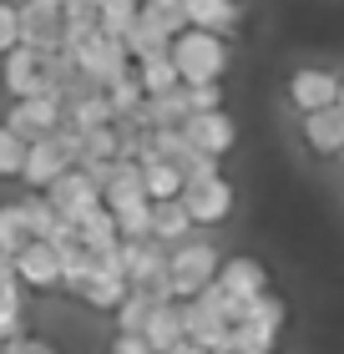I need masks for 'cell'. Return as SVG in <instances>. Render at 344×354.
<instances>
[{
	"label": "cell",
	"instance_id": "obj_7",
	"mask_svg": "<svg viewBox=\"0 0 344 354\" xmlns=\"http://www.w3.org/2000/svg\"><path fill=\"white\" fill-rule=\"evenodd\" d=\"M183 137H188L192 152L223 157V152L238 142V127H233V117L218 106V111H192V117H183Z\"/></svg>",
	"mask_w": 344,
	"mask_h": 354
},
{
	"label": "cell",
	"instance_id": "obj_5",
	"mask_svg": "<svg viewBox=\"0 0 344 354\" xmlns=\"http://www.w3.org/2000/svg\"><path fill=\"white\" fill-rule=\"evenodd\" d=\"M46 203H51L66 223H81L87 213H96V207H102V187H96L81 167H66L51 187H46Z\"/></svg>",
	"mask_w": 344,
	"mask_h": 354
},
{
	"label": "cell",
	"instance_id": "obj_15",
	"mask_svg": "<svg viewBox=\"0 0 344 354\" xmlns=\"http://www.w3.org/2000/svg\"><path fill=\"white\" fill-rule=\"evenodd\" d=\"M188 228H192V213L183 207V198H157L152 203V238L177 248V238H188Z\"/></svg>",
	"mask_w": 344,
	"mask_h": 354
},
{
	"label": "cell",
	"instance_id": "obj_14",
	"mask_svg": "<svg viewBox=\"0 0 344 354\" xmlns=\"http://www.w3.org/2000/svg\"><path fill=\"white\" fill-rule=\"evenodd\" d=\"M147 344H152L157 354H168V349H177L188 339V329H183V304L177 299H162L157 309H152V319H147Z\"/></svg>",
	"mask_w": 344,
	"mask_h": 354
},
{
	"label": "cell",
	"instance_id": "obj_38",
	"mask_svg": "<svg viewBox=\"0 0 344 354\" xmlns=\"http://www.w3.org/2000/svg\"><path fill=\"white\" fill-rule=\"evenodd\" d=\"M168 354H212V349H203L198 339H183V344H177V349H168Z\"/></svg>",
	"mask_w": 344,
	"mask_h": 354
},
{
	"label": "cell",
	"instance_id": "obj_34",
	"mask_svg": "<svg viewBox=\"0 0 344 354\" xmlns=\"http://www.w3.org/2000/svg\"><path fill=\"white\" fill-rule=\"evenodd\" d=\"M15 46H21V10L0 0V56L15 51Z\"/></svg>",
	"mask_w": 344,
	"mask_h": 354
},
{
	"label": "cell",
	"instance_id": "obj_35",
	"mask_svg": "<svg viewBox=\"0 0 344 354\" xmlns=\"http://www.w3.org/2000/svg\"><path fill=\"white\" fill-rule=\"evenodd\" d=\"M111 354H157V349L147 344V334H117V339H111Z\"/></svg>",
	"mask_w": 344,
	"mask_h": 354
},
{
	"label": "cell",
	"instance_id": "obj_36",
	"mask_svg": "<svg viewBox=\"0 0 344 354\" xmlns=\"http://www.w3.org/2000/svg\"><path fill=\"white\" fill-rule=\"evenodd\" d=\"M21 339V309H0V344Z\"/></svg>",
	"mask_w": 344,
	"mask_h": 354
},
{
	"label": "cell",
	"instance_id": "obj_33",
	"mask_svg": "<svg viewBox=\"0 0 344 354\" xmlns=\"http://www.w3.org/2000/svg\"><path fill=\"white\" fill-rule=\"evenodd\" d=\"M61 15H66V26H102V0H66Z\"/></svg>",
	"mask_w": 344,
	"mask_h": 354
},
{
	"label": "cell",
	"instance_id": "obj_16",
	"mask_svg": "<svg viewBox=\"0 0 344 354\" xmlns=\"http://www.w3.org/2000/svg\"><path fill=\"white\" fill-rule=\"evenodd\" d=\"M76 238H81V243H87L91 253H107V248H117V243H122L117 213H111V207L102 203V207H96V213H87V218L76 223Z\"/></svg>",
	"mask_w": 344,
	"mask_h": 354
},
{
	"label": "cell",
	"instance_id": "obj_26",
	"mask_svg": "<svg viewBox=\"0 0 344 354\" xmlns=\"http://www.w3.org/2000/svg\"><path fill=\"white\" fill-rule=\"evenodd\" d=\"M142 187H147V198H183V172H177L172 162H147L142 167Z\"/></svg>",
	"mask_w": 344,
	"mask_h": 354
},
{
	"label": "cell",
	"instance_id": "obj_28",
	"mask_svg": "<svg viewBox=\"0 0 344 354\" xmlns=\"http://www.w3.org/2000/svg\"><path fill=\"white\" fill-rule=\"evenodd\" d=\"M127 51H132L137 61H142V56H157V51H172V36H162L157 26H147L142 15H137V26L127 30Z\"/></svg>",
	"mask_w": 344,
	"mask_h": 354
},
{
	"label": "cell",
	"instance_id": "obj_8",
	"mask_svg": "<svg viewBox=\"0 0 344 354\" xmlns=\"http://www.w3.org/2000/svg\"><path fill=\"white\" fill-rule=\"evenodd\" d=\"M15 279L26 288H56L61 283V248L46 243V238H30V243L15 253Z\"/></svg>",
	"mask_w": 344,
	"mask_h": 354
},
{
	"label": "cell",
	"instance_id": "obj_4",
	"mask_svg": "<svg viewBox=\"0 0 344 354\" xmlns=\"http://www.w3.org/2000/svg\"><path fill=\"white\" fill-rule=\"evenodd\" d=\"M61 122H66V106H61L56 91H46V96H15V106L6 111V127H10V132H21L26 142L51 137Z\"/></svg>",
	"mask_w": 344,
	"mask_h": 354
},
{
	"label": "cell",
	"instance_id": "obj_19",
	"mask_svg": "<svg viewBox=\"0 0 344 354\" xmlns=\"http://www.w3.org/2000/svg\"><path fill=\"white\" fill-rule=\"evenodd\" d=\"M66 122L81 127V132H96V127H111V122H117V111H111L107 91L96 86V91H87V96H76V102H66Z\"/></svg>",
	"mask_w": 344,
	"mask_h": 354
},
{
	"label": "cell",
	"instance_id": "obj_40",
	"mask_svg": "<svg viewBox=\"0 0 344 354\" xmlns=\"http://www.w3.org/2000/svg\"><path fill=\"white\" fill-rule=\"evenodd\" d=\"M218 354H238V349H218Z\"/></svg>",
	"mask_w": 344,
	"mask_h": 354
},
{
	"label": "cell",
	"instance_id": "obj_20",
	"mask_svg": "<svg viewBox=\"0 0 344 354\" xmlns=\"http://www.w3.org/2000/svg\"><path fill=\"white\" fill-rule=\"evenodd\" d=\"M137 82H142V91H147V96L177 91V86H183V76H177V61H172V51L142 56V61H137Z\"/></svg>",
	"mask_w": 344,
	"mask_h": 354
},
{
	"label": "cell",
	"instance_id": "obj_39",
	"mask_svg": "<svg viewBox=\"0 0 344 354\" xmlns=\"http://www.w3.org/2000/svg\"><path fill=\"white\" fill-rule=\"evenodd\" d=\"M339 106H344V76H339Z\"/></svg>",
	"mask_w": 344,
	"mask_h": 354
},
{
	"label": "cell",
	"instance_id": "obj_25",
	"mask_svg": "<svg viewBox=\"0 0 344 354\" xmlns=\"http://www.w3.org/2000/svg\"><path fill=\"white\" fill-rule=\"evenodd\" d=\"M142 21L177 41V36L188 30V6H183V0H147V6H142Z\"/></svg>",
	"mask_w": 344,
	"mask_h": 354
},
{
	"label": "cell",
	"instance_id": "obj_30",
	"mask_svg": "<svg viewBox=\"0 0 344 354\" xmlns=\"http://www.w3.org/2000/svg\"><path fill=\"white\" fill-rule=\"evenodd\" d=\"M107 102H111V111H117V117H132V111L147 102V91H142V82H137V71H132V76H122V82H111V86H107Z\"/></svg>",
	"mask_w": 344,
	"mask_h": 354
},
{
	"label": "cell",
	"instance_id": "obj_17",
	"mask_svg": "<svg viewBox=\"0 0 344 354\" xmlns=\"http://www.w3.org/2000/svg\"><path fill=\"white\" fill-rule=\"evenodd\" d=\"M102 203L111 207V213H122V207H137V203H147V187H142V167L137 162H122L117 167V177L102 187Z\"/></svg>",
	"mask_w": 344,
	"mask_h": 354
},
{
	"label": "cell",
	"instance_id": "obj_37",
	"mask_svg": "<svg viewBox=\"0 0 344 354\" xmlns=\"http://www.w3.org/2000/svg\"><path fill=\"white\" fill-rule=\"evenodd\" d=\"M6 354H56V349L46 344V339H10Z\"/></svg>",
	"mask_w": 344,
	"mask_h": 354
},
{
	"label": "cell",
	"instance_id": "obj_9",
	"mask_svg": "<svg viewBox=\"0 0 344 354\" xmlns=\"http://www.w3.org/2000/svg\"><path fill=\"white\" fill-rule=\"evenodd\" d=\"M183 207L192 213V223H223L233 213V187L223 177H203V183L183 187Z\"/></svg>",
	"mask_w": 344,
	"mask_h": 354
},
{
	"label": "cell",
	"instance_id": "obj_27",
	"mask_svg": "<svg viewBox=\"0 0 344 354\" xmlns=\"http://www.w3.org/2000/svg\"><path fill=\"white\" fill-rule=\"evenodd\" d=\"M137 15H142L137 0H102V30H107V36L127 41V30L137 26Z\"/></svg>",
	"mask_w": 344,
	"mask_h": 354
},
{
	"label": "cell",
	"instance_id": "obj_31",
	"mask_svg": "<svg viewBox=\"0 0 344 354\" xmlns=\"http://www.w3.org/2000/svg\"><path fill=\"white\" fill-rule=\"evenodd\" d=\"M117 228H122V238H152V198L137 203V207H122Z\"/></svg>",
	"mask_w": 344,
	"mask_h": 354
},
{
	"label": "cell",
	"instance_id": "obj_11",
	"mask_svg": "<svg viewBox=\"0 0 344 354\" xmlns=\"http://www.w3.org/2000/svg\"><path fill=\"white\" fill-rule=\"evenodd\" d=\"M289 96H293V106H299V111L334 106V102H339V76L319 71V66H304V71H293V82H289Z\"/></svg>",
	"mask_w": 344,
	"mask_h": 354
},
{
	"label": "cell",
	"instance_id": "obj_23",
	"mask_svg": "<svg viewBox=\"0 0 344 354\" xmlns=\"http://www.w3.org/2000/svg\"><path fill=\"white\" fill-rule=\"evenodd\" d=\"M127 294H132V283H127L122 273H107V268H96V273H91V283L81 288V299H87L91 309H117Z\"/></svg>",
	"mask_w": 344,
	"mask_h": 354
},
{
	"label": "cell",
	"instance_id": "obj_13",
	"mask_svg": "<svg viewBox=\"0 0 344 354\" xmlns=\"http://www.w3.org/2000/svg\"><path fill=\"white\" fill-rule=\"evenodd\" d=\"M304 137L314 152H344V106H319V111H304Z\"/></svg>",
	"mask_w": 344,
	"mask_h": 354
},
{
	"label": "cell",
	"instance_id": "obj_12",
	"mask_svg": "<svg viewBox=\"0 0 344 354\" xmlns=\"http://www.w3.org/2000/svg\"><path fill=\"white\" fill-rule=\"evenodd\" d=\"M66 167H71V157L56 147V137H41V142H30V152H26V172H21V177H26L30 187H41V192H46Z\"/></svg>",
	"mask_w": 344,
	"mask_h": 354
},
{
	"label": "cell",
	"instance_id": "obj_24",
	"mask_svg": "<svg viewBox=\"0 0 344 354\" xmlns=\"http://www.w3.org/2000/svg\"><path fill=\"white\" fill-rule=\"evenodd\" d=\"M26 243H30V228L21 218V203H6L0 207V263L15 268V253H21Z\"/></svg>",
	"mask_w": 344,
	"mask_h": 354
},
{
	"label": "cell",
	"instance_id": "obj_32",
	"mask_svg": "<svg viewBox=\"0 0 344 354\" xmlns=\"http://www.w3.org/2000/svg\"><path fill=\"white\" fill-rule=\"evenodd\" d=\"M183 106H188V117H192V111H218V106H223L218 82H203V86H188V82H183Z\"/></svg>",
	"mask_w": 344,
	"mask_h": 354
},
{
	"label": "cell",
	"instance_id": "obj_2",
	"mask_svg": "<svg viewBox=\"0 0 344 354\" xmlns=\"http://www.w3.org/2000/svg\"><path fill=\"white\" fill-rule=\"evenodd\" d=\"M278 329H284V304H278L273 294H258V299L243 304L238 324L228 329V349H238V354H269L273 339H278Z\"/></svg>",
	"mask_w": 344,
	"mask_h": 354
},
{
	"label": "cell",
	"instance_id": "obj_41",
	"mask_svg": "<svg viewBox=\"0 0 344 354\" xmlns=\"http://www.w3.org/2000/svg\"><path fill=\"white\" fill-rule=\"evenodd\" d=\"M137 6H147V0H137Z\"/></svg>",
	"mask_w": 344,
	"mask_h": 354
},
{
	"label": "cell",
	"instance_id": "obj_21",
	"mask_svg": "<svg viewBox=\"0 0 344 354\" xmlns=\"http://www.w3.org/2000/svg\"><path fill=\"white\" fill-rule=\"evenodd\" d=\"M91 273H96V253L87 243H66L61 248V288L81 294V288L91 283Z\"/></svg>",
	"mask_w": 344,
	"mask_h": 354
},
{
	"label": "cell",
	"instance_id": "obj_10",
	"mask_svg": "<svg viewBox=\"0 0 344 354\" xmlns=\"http://www.w3.org/2000/svg\"><path fill=\"white\" fill-rule=\"evenodd\" d=\"M218 288L228 299H238V304H248V299H258V294H269V273H264V263L258 259H228V263H218Z\"/></svg>",
	"mask_w": 344,
	"mask_h": 354
},
{
	"label": "cell",
	"instance_id": "obj_3",
	"mask_svg": "<svg viewBox=\"0 0 344 354\" xmlns=\"http://www.w3.org/2000/svg\"><path fill=\"white\" fill-rule=\"evenodd\" d=\"M168 273H172V299H192L218 279V253H212V243H203V238H188V243L172 248Z\"/></svg>",
	"mask_w": 344,
	"mask_h": 354
},
{
	"label": "cell",
	"instance_id": "obj_18",
	"mask_svg": "<svg viewBox=\"0 0 344 354\" xmlns=\"http://www.w3.org/2000/svg\"><path fill=\"white\" fill-rule=\"evenodd\" d=\"M183 6H188V26H198V30H218V36L238 30V6L233 0H183Z\"/></svg>",
	"mask_w": 344,
	"mask_h": 354
},
{
	"label": "cell",
	"instance_id": "obj_29",
	"mask_svg": "<svg viewBox=\"0 0 344 354\" xmlns=\"http://www.w3.org/2000/svg\"><path fill=\"white\" fill-rule=\"evenodd\" d=\"M26 152H30V142L21 132H10V127H0V177H21Z\"/></svg>",
	"mask_w": 344,
	"mask_h": 354
},
{
	"label": "cell",
	"instance_id": "obj_22",
	"mask_svg": "<svg viewBox=\"0 0 344 354\" xmlns=\"http://www.w3.org/2000/svg\"><path fill=\"white\" fill-rule=\"evenodd\" d=\"M157 304H162V299L152 294V288H132V294L117 304V334H142Z\"/></svg>",
	"mask_w": 344,
	"mask_h": 354
},
{
	"label": "cell",
	"instance_id": "obj_6",
	"mask_svg": "<svg viewBox=\"0 0 344 354\" xmlns=\"http://www.w3.org/2000/svg\"><path fill=\"white\" fill-rule=\"evenodd\" d=\"M6 86L10 96H46V91H56L51 82V71H46V51H36V46H15V51H6Z\"/></svg>",
	"mask_w": 344,
	"mask_h": 354
},
{
	"label": "cell",
	"instance_id": "obj_1",
	"mask_svg": "<svg viewBox=\"0 0 344 354\" xmlns=\"http://www.w3.org/2000/svg\"><path fill=\"white\" fill-rule=\"evenodd\" d=\"M172 61H177V76L188 86H203V82H218L223 66H228V46L218 30H198L188 26L183 36L172 41Z\"/></svg>",
	"mask_w": 344,
	"mask_h": 354
}]
</instances>
